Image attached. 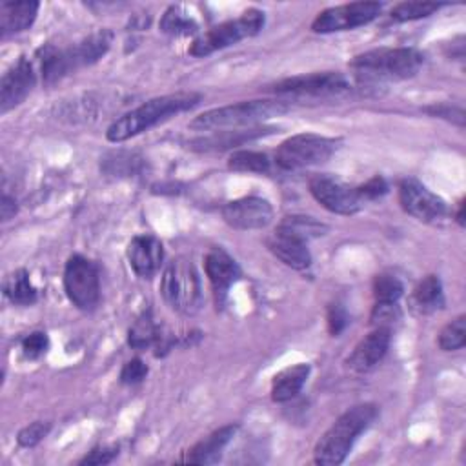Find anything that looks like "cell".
<instances>
[{"label": "cell", "mask_w": 466, "mask_h": 466, "mask_svg": "<svg viewBox=\"0 0 466 466\" xmlns=\"http://www.w3.org/2000/svg\"><path fill=\"white\" fill-rule=\"evenodd\" d=\"M269 91L291 96H339L351 91V80L339 71H322L279 80Z\"/></svg>", "instance_id": "30bf717a"}, {"label": "cell", "mask_w": 466, "mask_h": 466, "mask_svg": "<svg viewBox=\"0 0 466 466\" xmlns=\"http://www.w3.org/2000/svg\"><path fill=\"white\" fill-rule=\"evenodd\" d=\"M404 286L399 277L391 273H379L373 279V297L379 304H397L402 297Z\"/></svg>", "instance_id": "f1b7e54d"}, {"label": "cell", "mask_w": 466, "mask_h": 466, "mask_svg": "<svg viewBox=\"0 0 466 466\" xmlns=\"http://www.w3.org/2000/svg\"><path fill=\"white\" fill-rule=\"evenodd\" d=\"M337 147L339 140L335 138L315 133H299L279 146L275 160L282 169H302L324 164L337 151Z\"/></svg>", "instance_id": "ba28073f"}, {"label": "cell", "mask_w": 466, "mask_h": 466, "mask_svg": "<svg viewBox=\"0 0 466 466\" xmlns=\"http://www.w3.org/2000/svg\"><path fill=\"white\" fill-rule=\"evenodd\" d=\"M399 202L408 215L426 224H437L448 215L446 202L415 178L399 182Z\"/></svg>", "instance_id": "7c38bea8"}, {"label": "cell", "mask_w": 466, "mask_h": 466, "mask_svg": "<svg viewBox=\"0 0 466 466\" xmlns=\"http://www.w3.org/2000/svg\"><path fill=\"white\" fill-rule=\"evenodd\" d=\"M64 289L78 309H95L100 299V280L95 264L82 255H71L64 269Z\"/></svg>", "instance_id": "9c48e42d"}, {"label": "cell", "mask_w": 466, "mask_h": 466, "mask_svg": "<svg viewBox=\"0 0 466 466\" xmlns=\"http://www.w3.org/2000/svg\"><path fill=\"white\" fill-rule=\"evenodd\" d=\"M160 293L166 304L182 315H195L202 306L200 279L189 258L171 260L160 280Z\"/></svg>", "instance_id": "8992f818"}, {"label": "cell", "mask_w": 466, "mask_h": 466, "mask_svg": "<svg viewBox=\"0 0 466 466\" xmlns=\"http://www.w3.org/2000/svg\"><path fill=\"white\" fill-rule=\"evenodd\" d=\"M309 193L322 208L337 215H353L364 204L357 187H351L329 175L313 177L309 180Z\"/></svg>", "instance_id": "4fadbf2b"}, {"label": "cell", "mask_w": 466, "mask_h": 466, "mask_svg": "<svg viewBox=\"0 0 466 466\" xmlns=\"http://www.w3.org/2000/svg\"><path fill=\"white\" fill-rule=\"evenodd\" d=\"M222 218L235 229H262L273 220V208L266 198L242 197L224 204Z\"/></svg>", "instance_id": "5bb4252c"}, {"label": "cell", "mask_w": 466, "mask_h": 466, "mask_svg": "<svg viewBox=\"0 0 466 466\" xmlns=\"http://www.w3.org/2000/svg\"><path fill=\"white\" fill-rule=\"evenodd\" d=\"M160 31L171 36H189L198 33V24L180 5H171L160 18Z\"/></svg>", "instance_id": "4316f807"}, {"label": "cell", "mask_w": 466, "mask_h": 466, "mask_svg": "<svg viewBox=\"0 0 466 466\" xmlns=\"http://www.w3.org/2000/svg\"><path fill=\"white\" fill-rule=\"evenodd\" d=\"M271 127H251V129H233V131H213L209 137H202L189 142V147L195 151H218L240 146L244 142L255 140L258 137L269 135Z\"/></svg>", "instance_id": "7402d4cb"}, {"label": "cell", "mask_w": 466, "mask_h": 466, "mask_svg": "<svg viewBox=\"0 0 466 466\" xmlns=\"http://www.w3.org/2000/svg\"><path fill=\"white\" fill-rule=\"evenodd\" d=\"M113 40V33L107 29H100L93 35H89L87 38L80 40L75 46L69 47H56L51 44L42 46L36 51V58L40 64V73H42V80L51 86L58 80H62L64 76L95 64L96 60H100Z\"/></svg>", "instance_id": "6da1fadb"}, {"label": "cell", "mask_w": 466, "mask_h": 466, "mask_svg": "<svg viewBox=\"0 0 466 466\" xmlns=\"http://www.w3.org/2000/svg\"><path fill=\"white\" fill-rule=\"evenodd\" d=\"M264 25V13L260 9H248L238 18L222 22L209 31L202 33L189 46V55L193 56H208L215 51L229 47L244 38L255 36Z\"/></svg>", "instance_id": "52a82bcc"}, {"label": "cell", "mask_w": 466, "mask_h": 466, "mask_svg": "<svg viewBox=\"0 0 466 466\" xmlns=\"http://www.w3.org/2000/svg\"><path fill=\"white\" fill-rule=\"evenodd\" d=\"M441 7H444V4H439V2H402L391 9L390 16L395 22H410V20L426 18L437 13Z\"/></svg>", "instance_id": "f546056e"}, {"label": "cell", "mask_w": 466, "mask_h": 466, "mask_svg": "<svg viewBox=\"0 0 466 466\" xmlns=\"http://www.w3.org/2000/svg\"><path fill=\"white\" fill-rule=\"evenodd\" d=\"M457 222L462 226L464 224V202L459 204V213H457Z\"/></svg>", "instance_id": "7bdbcfd3"}, {"label": "cell", "mask_w": 466, "mask_h": 466, "mask_svg": "<svg viewBox=\"0 0 466 466\" xmlns=\"http://www.w3.org/2000/svg\"><path fill=\"white\" fill-rule=\"evenodd\" d=\"M268 248L280 262L293 269H306L311 264V253L306 246V240L280 226L268 238Z\"/></svg>", "instance_id": "d6986e66"}, {"label": "cell", "mask_w": 466, "mask_h": 466, "mask_svg": "<svg viewBox=\"0 0 466 466\" xmlns=\"http://www.w3.org/2000/svg\"><path fill=\"white\" fill-rule=\"evenodd\" d=\"M399 319V308L397 304H375L373 311H371V322L375 326H382V328H390V324L393 320Z\"/></svg>", "instance_id": "ab89813d"}, {"label": "cell", "mask_w": 466, "mask_h": 466, "mask_svg": "<svg viewBox=\"0 0 466 466\" xmlns=\"http://www.w3.org/2000/svg\"><path fill=\"white\" fill-rule=\"evenodd\" d=\"M289 109V104L284 100H248L237 102L231 106L215 107L209 111L200 113L189 122L191 129L197 131H224V129H237L240 126H251L271 116H279Z\"/></svg>", "instance_id": "5b68a950"}, {"label": "cell", "mask_w": 466, "mask_h": 466, "mask_svg": "<svg viewBox=\"0 0 466 466\" xmlns=\"http://www.w3.org/2000/svg\"><path fill=\"white\" fill-rule=\"evenodd\" d=\"M424 111L431 116H439V118H444L459 127H464V120H466V115H464V109L459 107V106H451V104H446V102H441V104H433V106H426Z\"/></svg>", "instance_id": "d590c367"}, {"label": "cell", "mask_w": 466, "mask_h": 466, "mask_svg": "<svg viewBox=\"0 0 466 466\" xmlns=\"http://www.w3.org/2000/svg\"><path fill=\"white\" fill-rule=\"evenodd\" d=\"M49 422H42V420H35L27 426H24L20 431H18V444L24 446V448H33L36 446L47 433H49Z\"/></svg>", "instance_id": "e575fe53"}, {"label": "cell", "mask_w": 466, "mask_h": 466, "mask_svg": "<svg viewBox=\"0 0 466 466\" xmlns=\"http://www.w3.org/2000/svg\"><path fill=\"white\" fill-rule=\"evenodd\" d=\"M198 93H171L162 95L157 98H151L144 102L142 106L127 111L120 118H116L106 131V138L109 142H124L131 137H137L153 126L167 120L169 116H175L178 113H184L191 107H195L200 102Z\"/></svg>", "instance_id": "7a4b0ae2"}, {"label": "cell", "mask_w": 466, "mask_h": 466, "mask_svg": "<svg viewBox=\"0 0 466 466\" xmlns=\"http://www.w3.org/2000/svg\"><path fill=\"white\" fill-rule=\"evenodd\" d=\"M18 211V206H16V200L13 197H9L7 193L2 195V200H0V217L4 222H7L9 218L15 217V213Z\"/></svg>", "instance_id": "b9f144b4"}, {"label": "cell", "mask_w": 466, "mask_h": 466, "mask_svg": "<svg viewBox=\"0 0 466 466\" xmlns=\"http://www.w3.org/2000/svg\"><path fill=\"white\" fill-rule=\"evenodd\" d=\"M40 4L35 0H5L0 4V35L2 38L9 35L22 33L29 29L38 15Z\"/></svg>", "instance_id": "44dd1931"}, {"label": "cell", "mask_w": 466, "mask_h": 466, "mask_svg": "<svg viewBox=\"0 0 466 466\" xmlns=\"http://www.w3.org/2000/svg\"><path fill=\"white\" fill-rule=\"evenodd\" d=\"M382 11L380 2H351L320 11L311 22L313 33H335L348 31L375 20Z\"/></svg>", "instance_id": "8fae6325"}, {"label": "cell", "mask_w": 466, "mask_h": 466, "mask_svg": "<svg viewBox=\"0 0 466 466\" xmlns=\"http://www.w3.org/2000/svg\"><path fill=\"white\" fill-rule=\"evenodd\" d=\"M162 335L164 331L160 326H157L151 311L144 309L131 324L127 331V342L133 350H147V348H155L162 339Z\"/></svg>", "instance_id": "d4e9b609"}, {"label": "cell", "mask_w": 466, "mask_h": 466, "mask_svg": "<svg viewBox=\"0 0 466 466\" xmlns=\"http://www.w3.org/2000/svg\"><path fill=\"white\" fill-rule=\"evenodd\" d=\"M377 417V406L364 402L346 410L317 441L313 461L320 466L342 464L355 441L364 433Z\"/></svg>", "instance_id": "3957f363"}, {"label": "cell", "mask_w": 466, "mask_h": 466, "mask_svg": "<svg viewBox=\"0 0 466 466\" xmlns=\"http://www.w3.org/2000/svg\"><path fill=\"white\" fill-rule=\"evenodd\" d=\"M280 228L295 233L297 237L304 238L306 242L313 237H319V235H324L326 231V226L320 224L319 220H315L313 217H300V215H293V217H286L282 222H280Z\"/></svg>", "instance_id": "4dcf8cb0"}, {"label": "cell", "mask_w": 466, "mask_h": 466, "mask_svg": "<svg viewBox=\"0 0 466 466\" xmlns=\"http://www.w3.org/2000/svg\"><path fill=\"white\" fill-rule=\"evenodd\" d=\"M22 353L25 359H38L42 357L49 348V337L44 331H33L22 339Z\"/></svg>", "instance_id": "836d02e7"}, {"label": "cell", "mask_w": 466, "mask_h": 466, "mask_svg": "<svg viewBox=\"0 0 466 466\" xmlns=\"http://www.w3.org/2000/svg\"><path fill=\"white\" fill-rule=\"evenodd\" d=\"M309 377V364L299 362L293 366L284 368L273 377L271 382V399L275 402H288L291 400L306 384Z\"/></svg>", "instance_id": "603a6c76"}, {"label": "cell", "mask_w": 466, "mask_h": 466, "mask_svg": "<svg viewBox=\"0 0 466 466\" xmlns=\"http://www.w3.org/2000/svg\"><path fill=\"white\" fill-rule=\"evenodd\" d=\"M235 433L237 424H228L211 431L208 437L200 439L195 446H191L182 461L187 464H215Z\"/></svg>", "instance_id": "ffe728a7"}, {"label": "cell", "mask_w": 466, "mask_h": 466, "mask_svg": "<svg viewBox=\"0 0 466 466\" xmlns=\"http://www.w3.org/2000/svg\"><path fill=\"white\" fill-rule=\"evenodd\" d=\"M204 266L215 291V300L218 306H222L229 288L240 277V268L235 262V258L229 253H226L222 248H211L209 253L206 255Z\"/></svg>", "instance_id": "e0dca14e"}, {"label": "cell", "mask_w": 466, "mask_h": 466, "mask_svg": "<svg viewBox=\"0 0 466 466\" xmlns=\"http://www.w3.org/2000/svg\"><path fill=\"white\" fill-rule=\"evenodd\" d=\"M424 55L415 47H379L357 55L350 66L360 82L402 80L419 73Z\"/></svg>", "instance_id": "277c9868"}, {"label": "cell", "mask_w": 466, "mask_h": 466, "mask_svg": "<svg viewBox=\"0 0 466 466\" xmlns=\"http://www.w3.org/2000/svg\"><path fill=\"white\" fill-rule=\"evenodd\" d=\"M118 455V446L116 444H107V446H96L93 448L86 457L78 461V464H87V466H100V464H109L116 459Z\"/></svg>", "instance_id": "8d00e7d4"}, {"label": "cell", "mask_w": 466, "mask_h": 466, "mask_svg": "<svg viewBox=\"0 0 466 466\" xmlns=\"http://www.w3.org/2000/svg\"><path fill=\"white\" fill-rule=\"evenodd\" d=\"M146 375H147L146 362L142 359H131L120 370V382L133 386V384L142 382L146 379Z\"/></svg>", "instance_id": "74e56055"}, {"label": "cell", "mask_w": 466, "mask_h": 466, "mask_svg": "<svg viewBox=\"0 0 466 466\" xmlns=\"http://www.w3.org/2000/svg\"><path fill=\"white\" fill-rule=\"evenodd\" d=\"M228 167L238 173H268L269 171V158L260 151L238 149L233 151L228 158Z\"/></svg>", "instance_id": "83f0119b"}, {"label": "cell", "mask_w": 466, "mask_h": 466, "mask_svg": "<svg viewBox=\"0 0 466 466\" xmlns=\"http://www.w3.org/2000/svg\"><path fill=\"white\" fill-rule=\"evenodd\" d=\"M164 246L153 235H137L127 246V260L138 277H153L162 264Z\"/></svg>", "instance_id": "ac0fdd59"}, {"label": "cell", "mask_w": 466, "mask_h": 466, "mask_svg": "<svg viewBox=\"0 0 466 466\" xmlns=\"http://www.w3.org/2000/svg\"><path fill=\"white\" fill-rule=\"evenodd\" d=\"M4 295L16 306H31L38 299V291L25 269H16L5 277Z\"/></svg>", "instance_id": "484cf974"}, {"label": "cell", "mask_w": 466, "mask_h": 466, "mask_svg": "<svg viewBox=\"0 0 466 466\" xmlns=\"http://www.w3.org/2000/svg\"><path fill=\"white\" fill-rule=\"evenodd\" d=\"M411 304L413 308L422 313L430 315L444 306V293H442V284L437 275H426L413 289L411 295Z\"/></svg>", "instance_id": "cb8c5ba5"}, {"label": "cell", "mask_w": 466, "mask_h": 466, "mask_svg": "<svg viewBox=\"0 0 466 466\" xmlns=\"http://www.w3.org/2000/svg\"><path fill=\"white\" fill-rule=\"evenodd\" d=\"M357 191H359V195H360V198H362L364 202H366V200H375V198L382 197V195L388 191V184H386V180H384L382 177L375 175V177H371L366 184L359 186Z\"/></svg>", "instance_id": "60d3db41"}, {"label": "cell", "mask_w": 466, "mask_h": 466, "mask_svg": "<svg viewBox=\"0 0 466 466\" xmlns=\"http://www.w3.org/2000/svg\"><path fill=\"white\" fill-rule=\"evenodd\" d=\"M326 320H328V331H329L333 337L340 335L342 329L348 326V313H346L344 306L339 304V302L329 304Z\"/></svg>", "instance_id": "f35d334b"}, {"label": "cell", "mask_w": 466, "mask_h": 466, "mask_svg": "<svg viewBox=\"0 0 466 466\" xmlns=\"http://www.w3.org/2000/svg\"><path fill=\"white\" fill-rule=\"evenodd\" d=\"M36 75L33 64L20 56L2 76L0 80V113H7L25 100V96L35 87Z\"/></svg>", "instance_id": "9a60e30c"}, {"label": "cell", "mask_w": 466, "mask_h": 466, "mask_svg": "<svg viewBox=\"0 0 466 466\" xmlns=\"http://www.w3.org/2000/svg\"><path fill=\"white\" fill-rule=\"evenodd\" d=\"M390 340H391L390 328L377 326L348 355V359L344 360L346 368L350 371H353V373H366V371H370L386 355V351L390 348Z\"/></svg>", "instance_id": "2e32d148"}, {"label": "cell", "mask_w": 466, "mask_h": 466, "mask_svg": "<svg viewBox=\"0 0 466 466\" xmlns=\"http://www.w3.org/2000/svg\"><path fill=\"white\" fill-rule=\"evenodd\" d=\"M140 160L135 153H111L107 158H104V171L109 173V175H131L138 169L140 166Z\"/></svg>", "instance_id": "d6a6232c"}, {"label": "cell", "mask_w": 466, "mask_h": 466, "mask_svg": "<svg viewBox=\"0 0 466 466\" xmlns=\"http://www.w3.org/2000/svg\"><path fill=\"white\" fill-rule=\"evenodd\" d=\"M466 344V317L459 315L455 320L448 322L439 333V346L444 351L459 350Z\"/></svg>", "instance_id": "1f68e13d"}]
</instances>
